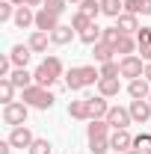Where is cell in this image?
I'll return each instance as SVG.
<instances>
[{
    "label": "cell",
    "instance_id": "obj_1",
    "mask_svg": "<svg viewBox=\"0 0 151 154\" xmlns=\"http://www.w3.org/2000/svg\"><path fill=\"white\" fill-rule=\"evenodd\" d=\"M98 80H101V71L95 65H74L65 71V86L71 92H83L89 86H98Z\"/></svg>",
    "mask_w": 151,
    "mask_h": 154
},
{
    "label": "cell",
    "instance_id": "obj_2",
    "mask_svg": "<svg viewBox=\"0 0 151 154\" xmlns=\"http://www.w3.org/2000/svg\"><path fill=\"white\" fill-rule=\"evenodd\" d=\"M33 77H36L39 86H54L59 77H65V65H62V59L57 54H51V57H45L39 62V68L33 71Z\"/></svg>",
    "mask_w": 151,
    "mask_h": 154
},
{
    "label": "cell",
    "instance_id": "obj_3",
    "mask_svg": "<svg viewBox=\"0 0 151 154\" xmlns=\"http://www.w3.org/2000/svg\"><path fill=\"white\" fill-rule=\"evenodd\" d=\"M21 101L27 104V107H36V110H51L54 107V92L48 89V86H39V83H33V86H27L24 92H21Z\"/></svg>",
    "mask_w": 151,
    "mask_h": 154
},
{
    "label": "cell",
    "instance_id": "obj_4",
    "mask_svg": "<svg viewBox=\"0 0 151 154\" xmlns=\"http://www.w3.org/2000/svg\"><path fill=\"white\" fill-rule=\"evenodd\" d=\"M27 116H30V107H27L24 101H12V104L3 107V125L21 128V125H27Z\"/></svg>",
    "mask_w": 151,
    "mask_h": 154
},
{
    "label": "cell",
    "instance_id": "obj_5",
    "mask_svg": "<svg viewBox=\"0 0 151 154\" xmlns=\"http://www.w3.org/2000/svg\"><path fill=\"white\" fill-rule=\"evenodd\" d=\"M119 65H122V77H128V80H136V77L145 74V59L139 57V54L122 57V59H119Z\"/></svg>",
    "mask_w": 151,
    "mask_h": 154
},
{
    "label": "cell",
    "instance_id": "obj_6",
    "mask_svg": "<svg viewBox=\"0 0 151 154\" xmlns=\"http://www.w3.org/2000/svg\"><path fill=\"white\" fill-rule=\"evenodd\" d=\"M107 125H110L113 131L131 128V125H133V116H131L128 107H110V113H107Z\"/></svg>",
    "mask_w": 151,
    "mask_h": 154
},
{
    "label": "cell",
    "instance_id": "obj_7",
    "mask_svg": "<svg viewBox=\"0 0 151 154\" xmlns=\"http://www.w3.org/2000/svg\"><path fill=\"white\" fill-rule=\"evenodd\" d=\"M59 27V15L57 12H51V9H36V30H42V33H54Z\"/></svg>",
    "mask_w": 151,
    "mask_h": 154
},
{
    "label": "cell",
    "instance_id": "obj_8",
    "mask_svg": "<svg viewBox=\"0 0 151 154\" xmlns=\"http://www.w3.org/2000/svg\"><path fill=\"white\" fill-rule=\"evenodd\" d=\"M6 139L12 142V148H21V151H24V148H30V145H33V139H36V136H33V131H30L27 125H21V128H12V134L6 136Z\"/></svg>",
    "mask_w": 151,
    "mask_h": 154
},
{
    "label": "cell",
    "instance_id": "obj_9",
    "mask_svg": "<svg viewBox=\"0 0 151 154\" xmlns=\"http://www.w3.org/2000/svg\"><path fill=\"white\" fill-rule=\"evenodd\" d=\"M83 98L89 101V122H92V119H107L110 104H107V98H104V95H83Z\"/></svg>",
    "mask_w": 151,
    "mask_h": 154
},
{
    "label": "cell",
    "instance_id": "obj_10",
    "mask_svg": "<svg viewBox=\"0 0 151 154\" xmlns=\"http://www.w3.org/2000/svg\"><path fill=\"white\" fill-rule=\"evenodd\" d=\"M110 148L113 151H131L133 148V136L128 128H122V131H113L110 134Z\"/></svg>",
    "mask_w": 151,
    "mask_h": 154
},
{
    "label": "cell",
    "instance_id": "obj_11",
    "mask_svg": "<svg viewBox=\"0 0 151 154\" xmlns=\"http://www.w3.org/2000/svg\"><path fill=\"white\" fill-rule=\"evenodd\" d=\"M128 95H131L133 101H148L151 83L145 80V77H136V80H131V83H128Z\"/></svg>",
    "mask_w": 151,
    "mask_h": 154
},
{
    "label": "cell",
    "instance_id": "obj_12",
    "mask_svg": "<svg viewBox=\"0 0 151 154\" xmlns=\"http://www.w3.org/2000/svg\"><path fill=\"white\" fill-rule=\"evenodd\" d=\"M116 27L125 33V36H136L139 33V15H131V12H122L116 18Z\"/></svg>",
    "mask_w": 151,
    "mask_h": 154
},
{
    "label": "cell",
    "instance_id": "obj_13",
    "mask_svg": "<svg viewBox=\"0 0 151 154\" xmlns=\"http://www.w3.org/2000/svg\"><path fill=\"white\" fill-rule=\"evenodd\" d=\"M27 45H30V51H33V54H48V45H54V42H51V33L33 30L30 38H27Z\"/></svg>",
    "mask_w": 151,
    "mask_h": 154
},
{
    "label": "cell",
    "instance_id": "obj_14",
    "mask_svg": "<svg viewBox=\"0 0 151 154\" xmlns=\"http://www.w3.org/2000/svg\"><path fill=\"white\" fill-rule=\"evenodd\" d=\"M131 116H133V125H145L151 119V101H131Z\"/></svg>",
    "mask_w": 151,
    "mask_h": 154
},
{
    "label": "cell",
    "instance_id": "obj_15",
    "mask_svg": "<svg viewBox=\"0 0 151 154\" xmlns=\"http://www.w3.org/2000/svg\"><path fill=\"white\" fill-rule=\"evenodd\" d=\"M110 125H107V119H92L89 125H86V139H101V136H110Z\"/></svg>",
    "mask_w": 151,
    "mask_h": 154
},
{
    "label": "cell",
    "instance_id": "obj_16",
    "mask_svg": "<svg viewBox=\"0 0 151 154\" xmlns=\"http://www.w3.org/2000/svg\"><path fill=\"white\" fill-rule=\"evenodd\" d=\"M15 27L18 30H27V27H36V12H33V6H18V12H15Z\"/></svg>",
    "mask_w": 151,
    "mask_h": 154
},
{
    "label": "cell",
    "instance_id": "obj_17",
    "mask_svg": "<svg viewBox=\"0 0 151 154\" xmlns=\"http://www.w3.org/2000/svg\"><path fill=\"white\" fill-rule=\"evenodd\" d=\"M74 36H77V30L71 27V24H59L57 30L51 33V42H54V45H71Z\"/></svg>",
    "mask_w": 151,
    "mask_h": 154
},
{
    "label": "cell",
    "instance_id": "obj_18",
    "mask_svg": "<svg viewBox=\"0 0 151 154\" xmlns=\"http://www.w3.org/2000/svg\"><path fill=\"white\" fill-rule=\"evenodd\" d=\"M122 92V83H119V77H101L98 80V95L104 98H116Z\"/></svg>",
    "mask_w": 151,
    "mask_h": 154
},
{
    "label": "cell",
    "instance_id": "obj_19",
    "mask_svg": "<svg viewBox=\"0 0 151 154\" xmlns=\"http://www.w3.org/2000/svg\"><path fill=\"white\" fill-rule=\"evenodd\" d=\"M68 116L77 119V122H89V101H86V98L71 101V104H68Z\"/></svg>",
    "mask_w": 151,
    "mask_h": 154
},
{
    "label": "cell",
    "instance_id": "obj_20",
    "mask_svg": "<svg viewBox=\"0 0 151 154\" xmlns=\"http://www.w3.org/2000/svg\"><path fill=\"white\" fill-rule=\"evenodd\" d=\"M9 57H12V62H15V68H27L33 51H30V45H15V48L9 51Z\"/></svg>",
    "mask_w": 151,
    "mask_h": 154
},
{
    "label": "cell",
    "instance_id": "obj_21",
    "mask_svg": "<svg viewBox=\"0 0 151 154\" xmlns=\"http://www.w3.org/2000/svg\"><path fill=\"white\" fill-rule=\"evenodd\" d=\"M77 38H80L83 45H89V48H92V45H98V42H104V27H98V24H89V27H86V30H83Z\"/></svg>",
    "mask_w": 151,
    "mask_h": 154
},
{
    "label": "cell",
    "instance_id": "obj_22",
    "mask_svg": "<svg viewBox=\"0 0 151 154\" xmlns=\"http://www.w3.org/2000/svg\"><path fill=\"white\" fill-rule=\"evenodd\" d=\"M113 54H116V48H113V45H107V42H98V45H92V57H95V62H98V65L110 62V59H113Z\"/></svg>",
    "mask_w": 151,
    "mask_h": 154
},
{
    "label": "cell",
    "instance_id": "obj_23",
    "mask_svg": "<svg viewBox=\"0 0 151 154\" xmlns=\"http://www.w3.org/2000/svg\"><path fill=\"white\" fill-rule=\"evenodd\" d=\"M9 80H12V83L18 86L21 92H24L27 86H33V83H36V77H33V71H27V68H15V71L9 74Z\"/></svg>",
    "mask_w": 151,
    "mask_h": 154
},
{
    "label": "cell",
    "instance_id": "obj_24",
    "mask_svg": "<svg viewBox=\"0 0 151 154\" xmlns=\"http://www.w3.org/2000/svg\"><path fill=\"white\" fill-rule=\"evenodd\" d=\"M125 12H131V15H151V0H125Z\"/></svg>",
    "mask_w": 151,
    "mask_h": 154
},
{
    "label": "cell",
    "instance_id": "obj_25",
    "mask_svg": "<svg viewBox=\"0 0 151 154\" xmlns=\"http://www.w3.org/2000/svg\"><path fill=\"white\" fill-rule=\"evenodd\" d=\"M15 89H18V86H15L9 77H0V101H3V107L15 101Z\"/></svg>",
    "mask_w": 151,
    "mask_h": 154
},
{
    "label": "cell",
    "instance_id": "obj_26",
    "mask_svg": "<svg viewBox=\"0 0 151 154\" xmlns=\"http://www.w3.org/2000/svg\"><path fill=\"white\" fill-rule=\"evenodd\" d=\"M101 12L107 18H119L125 12V0H101Z\"/></svg>",
    "mask_w": 151,
    "mask_h": 154
},
{
    "label": "cell",
    "instance_id": "obj_27",
    "mask_svg": "<svg viewBox=\"0 0 151 154\" xmlns=\"http://www.w3.org/2000/svg\"><path fill=\"white\" fill-rule=\"evenodd\" d=\"M80 12H83V15H86V18H98V15H104V12H101V0H83V3H80Z\"/></svg>",
    "mask_w": 151,
    "mask_h": 154
},
{
    "label": "cell",
    "instance_id": "obj_28",
    "mask_svg": "<svg viewBox=\"0 0 151 154\" xmlns=\"http://www.w3.org/2000/svg\"><path fill=\"white\" fill-rule=\"evenodd\" d=\"M51 151H54L51 139H42V136H36V139H33V145L27 148V154H51Z\"/></svg>",
    "mask_w": 151,
    "mask_h": 154
},
{
    "label": "cell",
    "instance_id": "obj_29",
    "mask_svg": "<svg viewBox=\"0 0 151 154\" xmlns=\"http://www.w3.org/2000/svg\"><path fill=\"white\" fill-rule=\"evenodd\" d=\"M15 12H18V6H15L12 0H0V24L12 21V18H15Z\"/></svg>",
    "mask_w": 151,
    "mask_h": 154
},
{
    "label": "cell",
    "instance_id": "obj_30",
    "mask_svg": "<svg viewBox=\"0 0 151 154\" xmlns=\"http://www.w3.org/2000/svg\"><path fill=\"white\" fill-rule=\"evenodd\" d=\"M89 151H92V154H107V151H113V148H110V136L89 139Z\"/></svg>",
    "mask_w": 151,
    "mask_h": 154
},
{
    "label": "cell",
    "instance_id": "obj_31",
    "mask_svg": "<svg viewBox=\"0 0 151 154\" xmlns=\"http://www.w3.org/2000/svg\"><path fill=\"white\" fill-rule=\"evenodd\" d=\"M98 71H101V77H122V65H119L116 59H110V62L98 65Z\"/></svg>",
    "mask_w": 151,
    "mask_h": 154
},
{
    "label": "cell",
    "instance_id": "obj_32",
    "mask_svg": "<svg viewBox=\"0 0 151 154\" xmlns=\"http://www.w3.org/2000/svg\"><path fill=\"white\" fill-rule=\"evenodd\" d=\"M89 24H95V21H92V18H86V15H83V12L77 9V12H74V18H71V27L77 30V36H80V33H83V30H86Z\"/></svg>",
    "mask_w": 151,
    "mask_h": 154
},
{
    "label": "cell",
    "instance_id": "obj_33",
    "mask_svg": "<svg viewBox=\"0 0 151 154\" xmlns=\"http://www.w3.org/2000/svg\"><path fill=\"white\" fill-rule=\"evenodd\" d=\"M122 36H125V33H122V30H119L116 24H113V27H104V42H107V45H113V48H116Z\"/></svg>",
    "mask_w": 151,
    "mask_h": 154
},
{
    "label": "cell",
    "instance_id": "obj_34",
    "mask_svg": "<svg viewBox=\"0 0 151 154\" xmlns=\"http://www.w3.org/2000/svg\"><path fill=\"white\" fill-rule=\"evenodd\" d=\"M133 148H136V151H142V154H148V151H151V136H148V134L133 136Z\"/></svg>",
    "mask_w": 151,
    "mask_h": 154
},
{
    "label": "cell",
    "instance_id": "obj_35",
    "mask_svg": "<svg viewBox=\"0 0 151 154\" xmlns=\"http://www.w3.org/2000/svg\"><path fill=\"white\" fill-rule=\"evenodd\" d=\"M45 9H51V12L62 15V12L68 9V0H45Z\"/></svg>",
    "mask_w": 151,
    "mask_h": 154
},
{
    "label": "cell",
    "instance_id": "obj_36",
    "mask_svg": "<svg viewBox=\"0 0 151 154\" xmlns=\"http://www.w3.org/2000/svg\"><path fill=\"white\" fill-rule=\"evenodd\" d=\"M136 42H139V48H142V45H151V27H139Z\"/></svg>",
    "mask_w": 151,
    "mask_h": 154
},
{
    "label": "cell",
    "instance_id": "obj_37",
    "mask_svg": "<svg viewBox=\"0 0 151 154\" xmlns=\"http://www.w3.org/2000/svg\"><path fill=\"white\" fill-rule=\"evenodd\" d=\"M139 57L145 59V62H151V45H142L139 48Z\"/></svg>",
    "mask_w": 151,
    "mask_h": 154
},
{
    "label": "cell",
    "instance_id": "obj_38",
    "mask_svg": "<svg viewBox=\"0 0 151 154\" xmlns=\"http://www.w3.org/2000/svg\"><path fill=\"white\" fill-rule=\"evenodd\" d=\"M0 154H12V142H9V139L0 142Z\"/></svg>",
    "mask_w": 151,
    "mask_h": 154
},
{
    "label": "cell",
    "instance_id": "obj_39",
    "mask_svg": "<svg viewBox=\"0 0 151 154\" xmlns=\"http://www.w3.org/2000/svg\"><path fill=\"white\" fill-rule=\"evenodd\" d=\"M142 77H145V80L151 83V62H145V74H142Z\"/></svg>",
    "mask_w": 151,
    "mask_h": 154
},
{
    "label": "cell",
    "instance_id": "obj_40",
    "mask_svg": "<svg viewBox=\"0 0 151 154\" xmlns=\"http://www.w3.org/2000/svg\"><path fill=\"white\" fill-rule=\"evenodd\" d=\"M27 6H39V9H42V6H45V0H27Z\"/></svg>",
    "mask_w": 151,
    "mask_h": 154
},
{
    "label": "cell",
    "instance_id": "obj_41",
    "mask_svg": "<svg viewBox=\"0 0 151 154\" xmlns=\"http://www.w3.org/2000/svg\"><path fill=\"white\" fill-rule=\"evenodd\" d=\"M113 154H142V151H136V148H131V151H113Z\"/></svg>",
    "mask_w": 151,
    "mask_h": 154
},
{
    "label": "cell",
    "instance_id": "obj_42",
    "mask_svg": "<svg viewBox=\"0 0 151 154\" xmlns=\"http://www.w3.org/2000/svg\"><path fill=\"white\" fill-rule=\"evenodd\" d=\"M12 3H15V6H27V0H12Z\"/></svg>",
    "mask_w": 151,
    "mask_h": 154
},
{
    "label": "cell",
    "instance_id": "obj_43",
    "mask_svg": "<svg viewBox=\"0 0 151 154\" xmlns=\"http://www.w3.org/2000/svg\"><path fill=\"white\" fill-rule=\"evenodd\" d=\"M68 3H74V6H80V3H83V0H68Z\"/></svg>",
    "mask_w": 151,
    "mask_h": 154
},
{
    "label": "cell",
    "instance_id": "obj_44",
    "mask_svg": "<svg viewBox=\"0 0 151 154\" xmlns=\"http://www.w3.org/2000/svg\"><path fill=\"white\" fill-rule=\"evenodd\" d=\"M148 101H151V95H148Z\"/></svg>",
    "mask_w": 151,
    "mask_h": 154
},
{
    "label": "cell",
    "instance_id": "obj_45",
    "mask_svg": "<svg viewBox=\"0 0 151 154\" xmlns=\"http://www.w3.org/2000/svg\"><path fill=\"white\" fill-rule=\"evenodd\" d=\"M148 154H151V151H148Z\"/></svg>",
    "mask_w": 151,
    "mask_h": 154
}]
</instances>
